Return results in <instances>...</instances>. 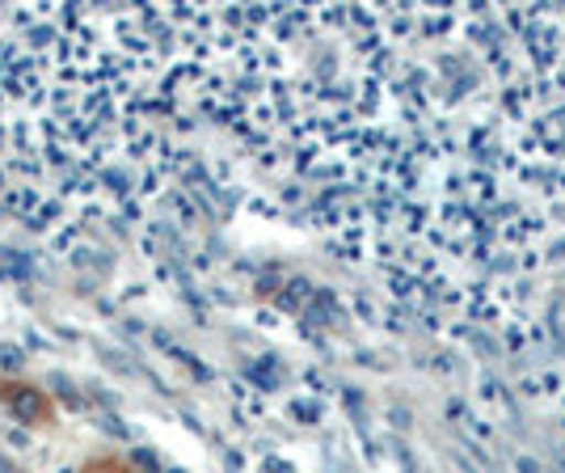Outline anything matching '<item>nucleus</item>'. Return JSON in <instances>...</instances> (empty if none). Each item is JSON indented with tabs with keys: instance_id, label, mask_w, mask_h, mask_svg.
Returning a JSON list of instances; mask_svg holds the SVG:
<instances>
[{
	"instance_id": "f03ea898",
	"label": "nucleus",
	"mask_w": 565,
	"mask_h": 473,
	"mask_svg": "<svg viewBox=\"0 0 565 473\" xmlns=\"http://www.w3.org/2000/svg\"><path fill=\"white\" fill-rule=\"evenodd\" d=\"M76 473H140L131 461H122V456H94V461H85Z\"/></svg>"
},
{
	"instance_id": "7ed1b4c3",
	"label": "nucleus",
	"mask_w": 565,
	"mask_h": 473,
	"mask_svg": "<svg viewBox=\"0 0 565 473\" xmlns=\"http://www.w3.org/2000/svg\"><path fill=\"white\" fill-rule=\"evenodd\" d=\"M0 473H22V470H18V465H13V461H9L4 452H0Z\"/></svg>"
},
{
	"instance_id": "f257e3e1",
	"label": "nucleus",
	"mask_w": 565,
	"mask_h": 473,
	"mask_svg": "<svg viewBox=\"0 0 565 473\" xmlns=\"http://www.w3.org/2000/svg\"><path fill=\"white\" fill-rule=\"evenodd\" d=\"M0 406L9 410V419H18L25 427H51L55 423V402L47 398V389L30 385V380L0 377Z\"/></svg>"
}]
</instances>
